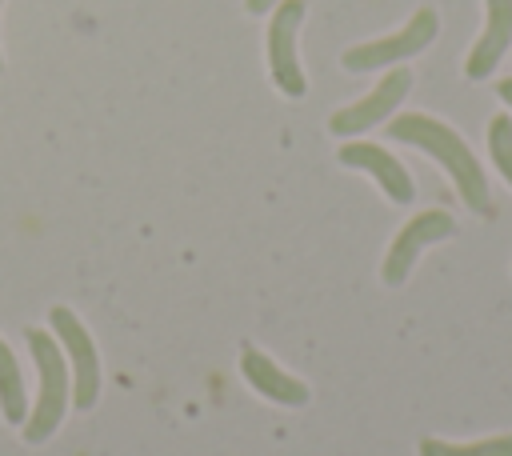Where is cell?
I'll return each instance as SVG.
<instances>
[{"mask_svg":"<svg viewBox=\"0 0 512 456\" xmlns=\"http://www.w3.org/2000/svg\"><path fill=\"white\" fill-rule=\"evenodd\" d=\"M388 136L392 140H404L412 148H424L432 160H440L456 184V192L464 196V204L472 212H488L492 208V196H488V176L484 168L476 164L472 148L464 144L460 132H452L444 120H432L424 112H408V116H396L388 124Z\"/></svg>","mask_w":512,"mask_h":456,"instance_id":"1","label":"cell"},{"mask_svg":"<svg viewBox=\"0 0 512 456\" xmlns=\"http://www.w3.org/2000/svg\"><path fill=\"white\" fill-rule=\"evenodd\" d=\"M436 28H440L436 12H432V8H416V12H412V20H408L400 32L380 36V40H368V44H356V48H348L340 60H344V68H348V72L384 68V64H396V60H404V56L424 52V48L436 40Z\"/></svg>","mask_w":512,"mask_h":456,"instance_id":"2","label":"cell"},{"mask_svg":"<svg viewBox=\"0 0 512 456\" xmlns=\"http://www.w3.org/2000/svg\"><path fill=\"white\" fill-rule=\"evenodd\" d=\"M452 232H456V220H452L444 208H428V212L412 216V220L396 232V240H392V248H388V256H384V268H380L384 284H392V288L404 284V276L412 272L416 256H420L428 244L448 240Z\"/></svg>","mask_w":512,"mask_h":456,"instance_id":"3","label":"cell"},{"mask_svg":"<svg viewBox=\"0 0 512 456\" xmlns=\"http://www.w3.org/2000/svg\"><path fill=\"white\" fill-rule=\"evenodd\" d=\"M304 20V0H284L268 24V68L284 96H304V72L296 60V28Z\"/></svg>","mask_w":512,"mask_h":456,"instance_id":"4","label":"cell"},{"mask_svg":"<svg viewBox=\"0 0 512 456\" xmlns=\"http://www.w3.org/2000/svg\"><path fill=\"white\" fill-rule=\"evenodd\" d=\"M408 88H412V72H408V68H392V72H388L364 100H356V104L332 112L328 128H332L336 136H356V132L372 128V124H380V120L408 96Z\"/></svg>","mask_w":512,"mask_h":456,"instance_id":"5","label":"cell"},{"mask_svg":"<svg viewBox=\"0 0 512 456\" xmlns=\"http://www.w3.org/2000/svg\"><path fill=\"white\" fill-rule=\"evenodd\" d=\"M28 344L36 352V368H40V384H44V396L36 408V428H28V436H44V432H52V424L64 412V380L68 376H64V360H60L56 344L44 332H28Z\"/></svg>","mask_w":512,"mask_h":456,"instance_id":"6","label":"cell"},{"mask_svg":"<svg viewBox=\"0 0 512 456\" xmlns=\"http://www.w3.org/2000/svg\"><path fill=\"white\" fill-rule=\"evenodd\" d=\"M340 164L372 172V176H376V184H380L396 204H408V200H412V192H416V188H412L408 168H404L392 152H384L380 144H344V148H340Z\"/></svg>","mask_w":512,"mask_h":456,"instance_id":"7","label":"cell"},{"mask_svg":"<svg viewBox=\"0 0 512 456\" xmlns=\"http://www.w3.org/2000/svg\"><path fill=\"white\" fill-rule=\"evenodd\" d=\"M52 324H56V332L64 336V348L72 352V364H76V384H80L76 400H80V408H88V404L96 400V388H100V364H96V348H92V340H88L84 324H80V320H76L68 308H56V312H52Z\"/></svg>","mask_w":512,"mask_h":456,"instance_id":"8","label":"cell"},{"mask_svg":"<svg viewBox=\"0 0 512 456\" xmlns=\"http://www.w3.org/2000/svg\"><path fill=\"white\" fill-rule=\"evenodd\" d=\"M484 4H488V24L464 64V72L472 80H484L488 72H496V60L504 56V48L512 40V0H484Z\"/></svg>","mask_w":512,"mask_h":456,"instance_id":"9","label":"cell"},{"mask_svg":"<svg viewBox=\"0 0 512 456\" xmlns=\"http://www.w3.org/2000/svg\"><path fill=\"white\" fill-rule=\"evenodd\" d=\"M244 376L256 384V392L272 396V400H284V404H300L308 392L300 380H292L288 372H280L264 352H244Z\"/></svg>","mask_w":512,"mask_h":456,"instance_id":"10","label":"cell"},{"mask_svg":"<svg viewBox=\"0 0 512 456\" xmlns=\"http://www.w3.org/2000/svg\"><path fill=\"white\" fill-rule=\"evenodd\" d=\"M424 456H512V436H492L480 444H440V440H424L420 444Z\"/></svg>","mask_w":512,"mask_h":456,"instance_id":"11","label":"cell"},{"mask_svg":"<svg viewBox=\"0 0 512 456\" xmlns=\"http://www.w3.org/2000/svg\"><path fill=\"white\" fill-rule=\"evenodd\" d=\"M488 152L496 172L512 184V116H492L488 120Z\"/></svg>","mask_w":512,"mask_h":456,"instance_id":"12","label":"cell"},{"mask_svg":"<svg viewBox=\"0 0 512 456\" xmlns=\"http://www.w3.org/2000/svg\"><path fill=\"white\" fill-rule=\"evenodd\" d=\"M0 400H4V412L16 420L24 408V384H20V368H16L4 340H0Z\"/></svg>","mask_w":512,"mask_h":456,"instance_id":"13","label":"cell"},{"mask_svg":"<svg viewBox=\"0 0 512 456\" xmlns=\"http://www.w3.org/2000/svg\"><path fill=\"white\" fill-rule=\"evenodd\" d=\"M496 92H500V100L512 108V76H508V80H500V84H496Z\"/></svg>","mask_w":512,"mask_h":456,"instance_id":"14","label":"cell"},{"mask_svg":"<svg viewBox=\"0 0 512 456\" xmlns=\"http://www.w3.org/2000/svg\"><path fill=\"white\" fill-rule=\"evenodd\" d=\"M272 4H276V0H244V8H248V12H268Z\"/></svg>","mask_w":512,"mask_h":456,"instance_id":"15","label":"cell"},{"mask_svg":"<svg viewBox=\"0 0 512 456\" xmlns=\"http://www.w3.org/2000/svg\"><path fill=\"white\" fill-rule=\"evenodd\" d=\"M0 64H4V60H0Z\"/></svg>","mask_w":512,"mask_h":456,"instance_id":"16","label":"cell"}]
</instances>
